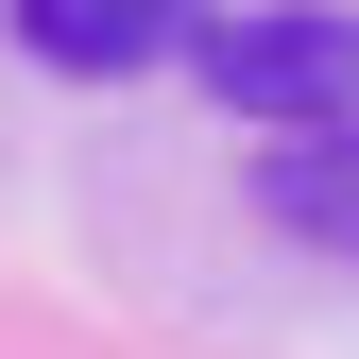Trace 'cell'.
Wrapping results in <instances>:
<instances>
[{
    "label": "cell",
    "mask_w": 359,
    "mask_h": 359,
    "mask_svg": "<svg viewBox=\"0 0 359 359\" xmlns=\"http://www.w3.org/2000/svg\"><path fill=\"white\" fill-rule=\"evenodd\" d=\"M189 86L257 137H308V120H359V18L342 0H257V18L189 34Z\"/></svg>",
    "instance_id": "6da1fadb"
},
{
    "label": "cell",
    "mask_w": 359,
    "mask_h": 359,
    "mask_svg": "<svg viewBox=\"0 0 359 359\" xmlns=\"http://www.w3.org/2000/svg\"><path fill=\"white\" fill-rule=\"evenodd\" d=\"M205 0H18V52L69 69V86H137V69H189Z\"/></svg>",
    "instance_id": "7a4b0ae2"
},
{
    "label": "cell",
    "mask_w": 359,
    "mask_h": 359,
    "mask_svg": "<svg viewBox=\"0 0 359 359\" xmlns=\"http://www.w3.org/2000/svg\"><path fill=\"white\" fill-rule=\"evenodd\" d=\"M257 205L291 222L308 257L359 274V120H308V137H257Z\"/></svg>",
    "instance_id": "3957f363"
}]
</instances>
